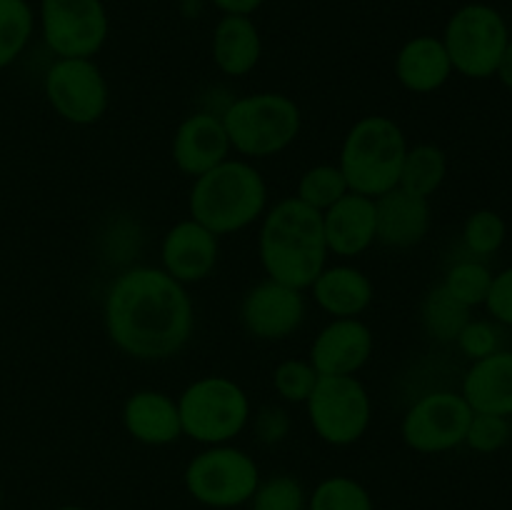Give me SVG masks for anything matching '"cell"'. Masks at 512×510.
<instances>
[{
	"instance_id": "obj_1",
	"label": "cell",
	"mask_w": 512,
	"mask_h": 510,
	"mask_svg": "<svg viewBox=\"0 0 512 510\" xmlns=\"http://www.w3.org/2000/svg\"><path fill=\"white\" fill-rule=\"evenodd\" d=\"M110 343L128 358L158 363L188 345L195 325L193 300L163 268L135 265L110 283L103 303Z\"/></svg>"
},
{
	"instance_id": "obj_2",
	"label": "cell",
	"mask_w": 512,
	"mask_h": 510,
	"mask_svg": "<svg viewBox=\"0 0 512 510\" xmlns=\"http://www.w3.org/2000/svg\"><path fill=\"white\" fill-rule=\"evenodd\" d=\"M258 255L270 280L308 290L328 265L323 213L295 195L278 200L260 223Z\"/></svg>"
},
{
	"instance_id": "obj_3",
	"label": "cell",
	"mask_w": 512,
	"mask_h": 510,
	"mask_svg": "<svg viewBox=\"0 0 512 510\" xmlns=\"http://www.w3.org/2000/svg\"><path fill=\"white\" fill-rule=\"evenodd\" d=\"M193 180L188 195L190 218L218 238L240 233L265 215L268 185L248 160L228 158Z\"/></svg>"
},
{
	"instance_id": "obj_4",
	"label": "cell",
	"mask_w": 512,
	"mask_h": 510,
	"mask_svg": "<svg viewBox=\"0 0 512 510\" xmlns=\"http://www.w3.org/2000/svg\"><path fill=\"white\" fill-rule=\"evenodd\" d=\"M408 140L403 128L388 115H363L350 125L340 148L338 168L350 190L368 198L398 188Z\"/></svg>"
},
{
	"instance_id": "obj_5",
	"label": "cell",
	"mask_w": 512,
	"mask_h": 510,
	"mask_svg": "<svg viewBox=\"0 0 512 510\" xmlns=\"http://www.w3.org/2000/svg\"><path fill=\"white\" fill-rule=\"evenodd\" d=\"M230 148L248 160L273 158L298 140L303 113L283 93H253L235 98L220 113Z\"/></svg>"
},
{
	"instance_id": "obj_6",
	"label": "cell",
	"mask_w": 512,
	"mask_h": 510,
	"mask_svg": "<svg viewBox=\"0 0 512 510\" xmlns=\"http://www.w3.org/2000/svg\"><path fill=\"white\" fill-rule=\"evenodd\" d=\"M183 435L200 445H223L238 438L250 423V398L243 385L225 375L193 380L178 395Z\"/></svg>"
},
{
	"instance_id": "obj_7",
	"label": "cell",
	"mask_w": 512,
	"mask_h": 510,
	"mask_svg": "<svg viewBox=\"0 0 512 510\" xmlns=\"http://www.w3.org/2000/svg\"><path fill=\"white\" fill-rule=\"evenodd\" d=\"M440 40L448 50L455 73L470 80H485L498 73L510 30L498 8L468 3L450 15Z\"/></svg>"
},
{
	"instance_id": "obj_8",
	"label": "cell",
	"mask_w": 512,
	"mask_h": 510,
	"mask_svg": "<svg viewBox=\"0 0 512 510\" xmlns=\"http://www.w3.org/2000/svg\"><path fill=\"white\" fill-rule=\"evenodd\" d=\"M183 483L195 503L230 510L253 498L260 483V470L253 455L235 445H205L185 468Z\"/></svg>"
},
{
	"instance_id": "obj_9",
	"label": "cell",
	"mask_w": 512,
	"mask_h": 510,
	"mask_svg": "<svg viewBox=\"0 0 512 510\" xmlns=\"http://www.w3.org/2000/svg\"><path fill=\"white\" fill-rule=\"evenodd\" d=\"M305 408L315 435L335 448L358 443L373 420V400L355 375H320Z\"/></svg>"
},
{
	"instance_id": "obj_10",
	"label": "cell",
	"mask_w": 512,
	"mask_h": 510,
	"mask_svg": "<svg viewBox=\"0 0 512 510\" xmlns=\"http://www.w3.org/2000/svg\"><path fill=\"white\" fill-rule=\"evenodd\" d=\"M45 100L70 125H93L105 115L110 88L93 58H55L43 78Z\"/></svg>"
},
{
	"instance_id": "obj_11",
	"label": "cell",
	"mask_w": 512,
	"mask_h": 510,
	"mask_svg": "<svg viewBox=\"0 0 512 510\" xmlns=\"http://www.w3.org/2000/svg\"><path fill=\"white\" fill-rule=\"evenodd\" d=\"M40 33L58 58H93L108 40L103 0H40Z\"/></svg>"
},
{
	"instance_id": "obj_12",
	"label": "cell",
	"mask_w": 512,
	"mask_h": 510,
	"mask_svg": "<svg viewBox=\"0 0 512 510\" xmlns=\"http://www.w3.org/2000/svg\"><path fill=\"white\" fill-rule=\"evenodd\" d=\"M473 408L455 390H433L415 400L403 415L400 435L415 453L438 455L465 443Z\"/></svg>"
},
{
	"instance_id": "obj_13",
	"label": "cell",
	"mask_w": 512,
	"mask_h": 510,
	"mask_svg": "<svg viewBox=\"0 0 512 510\" xmlns=\"http://www.w3.org/2000/svg\"><path fill=\"white\" fill-rule=\"evenodd\" d=\"M308 305H305L303 290L290 288L278 280H260L240 303V323L248 335L268 343L290 338L303 325Z\"/></svg>"
},
{
	"instance_id": "obj_14",
	"label": "cell",
	"mask_w": 512,
	"mask_h": 510,
	"mask_svg": "<svg viewBox=\"0 0 512 510\" xmlns=\"http://www.w3.org/2000/svg\"><path fill=\"white\" fill-rule=\"evenodd\" d=\"M218 235L210 233L198 220L185 218L175 223L160 243L163 270L183 285L200 283L218 265Z\"/></svg>"
},
{
	"instance_id": "obj_15",
	"label": "cell",
	"mask_w": 512,
	"mask_h": 510,
	"mask_svg": "<svg viewBox=\"0 0 512 510\" xmlns=\"http://www.w3.org/2000/svg\"><path fill=\"white\" fill-rule=\"evenodd\" d=\"M373 330L360 318H333L310 345L318 375H355L373 355Z\"/></svg>"
},
{
	"instance_id": "obj_16",
	"label": "cell",
	"mask_w": 512,
	"mask_h": 510,
	"mask_svg": "<svg viewBox=\"0 0 512 510\" xmlns=\"http://www.w3.org/2000/svg\"><path fill=\"white\" fill-rule=\"evenodd\" d=\"M230 140L220 113L200 110L175 128L173 163L183 175L198 178L230 158Z\"/></svg>"
},
{
	"instance_id": "obj_17",
	"label": "cell",
	"mask_w": 512,
	"mask_h": 510,
	"mask_svg": "<svg viewBox=\"0 0 512 510\" xmlns=\"http://www.w3.org/2000/svg\"><path fill=\"white\" fill-rule=\"evenodd\" d=\"M433 225L428 198L393 188L375 198V240L388 248H415L423 243Z\"/></svg>"
},
{
	"instance_id": "obj_18",
	"label": "cell",
	"mask_w": 512,
	"mask_h": 510,
	"mask_svg": "<svg viewBox=\"0 0 512 510\" xmlns=\"http://www.w3.org/2000/svg\"><path fill=\"white\" fill-rule=\"evenodd\" d=\"M123 425L135 443L150 448L173 445L183 438L178 400L163 390H135L123 405Z\"/></svg>"
},
{
	"instance_id": "obj_19",
	"label": "cell",
	"mask_w": 512,
	"mask_h": 510,
	"mask_svg": "<svg viewBox=\"0 0 512 510\" xmlns=\"http://www.w3.org/2000/svg\"><path fill=\"white\" fill-rule=\"evenodd\" d=\"M323 233L328 253L340 258L363 255L375 243V198L350 190L323 210Z\"/></svg>"
},
{
	"instance_id": "obj_20",
	"label": "cell",
	"mask_w": 512,
	"mask_h": 510,
	"mask_svg": "<svg viewBox=\"0 0 512 510\" xmlns=\"http://www.w3.org/2000/svg\"><path fill=\"white\" fill-rule=\"evenodd\" d=\"M473 413L512 415V350H495L493 355L473 360L460 390Z\"/></svg>"
},
{
	"instance_id": "obj_21",
	"label": "cell",
	"mask_w": 512,
	"mask_h": 510,
	"mask_svg": "<svg viewBox=\"0 0 512 510\" xmlns=\"http://www.w3.org/2000/svg\"><path fill=\"white\" fill-rule=\"evenodd\" d=\"M453 73L448 50L435 35H415L395 55V78L410 93H435Z\"/></svg>"
},
{
	"instance_id": "obj_22",
	"label": "cell",
	"mask_w": 512,
	"mask_h": 510,
	"mask_svg": "<svg viewBox=\"0 0 512 510\" xmlns=\"http://www.w3.org/2000/svg\"><path fill=\"white\" fill-rule=\"evenodd\" d=\"M308 290L330 318H360L373 303V283L355 265H325Z\"/></svg>"
},
{
	"instance_id": "obj_23",
	"label": "cell",
	"mask_w": 512,
	"mask_h": 510,
	"mask_svg": "<svg viewBox=\"0 0 512 510\" xmlns=\"http://www.w3.org/2000/svg\"><path fill=\"white\" fill-rule=\"evenodd\" d=\"M213 63L230 78L253 73L263 55L258 25L250 15H223L213 30Z\"/></svg>"
},
{
	"instance_id": "obj_24",
	"label": "cell",
	"mask_w": 512,
	"mask_h": 510,
	"mask_svg": "<svg viewBox=\"0 0 512 510\" xmlns=\"http://www.w3.org/2000/svg\"><path fill=\"white\" fill-rule=\"evenodd\" d=\"M445 175H448V155H445L440 145H408L398 188L430 200V195L438 193L440 185L445 183Z\"/></svg>"
},
{
	"instance_id": "obj_25",
	"label": "cell",
	"mask_w": 512,
	"mask_h": 510,
	"mask_svg": "<svg viewBox=\"0 0 512 510\" xmlns=\"http://www.w3.org/2000/svg\"><path fill=\"white\" fill-rule=\"evenodd\" d=\"M420 320L425 333L438 343H455L460 330L470 323V308L455 300L445 285H435L420 303Z\"/></svg>"
},
{
	"instance_id": "obj_26",
	"label": "cell",
	"mask_w": 512,
	"mask_h": 510,
	"mask_svg": "<svg viewBox=\"0 0 512 510\" xmlns=\"http://www.w3.org/2000/svg\"><path fill=\"white\" fill-rule=\"evenodd\" d=\"M35 33V13L28 0H0V70L13 65Z\"/></svg>"
},
{
	"instance_id": "obj_27",
	"label": "cell",
	"mask_w": 512,
	"mask_h": 510,
	"mask_svg": "<svg viewBox=\"0 0 512 510\" xmlns=\"http://www.w3.org/2000/svg\"><path fill=\"white\" fill-rule=\"evenodd\" d=\"M350 193V185L345 180L343 170L338 168V163H320L313 168L305 170L298 180V190H295V198L303 200L305 205L315 210H328L330 205L338 203L343 195Z\"/></svg>"
},
{
	"instance_id": "obj_28",
	"label": "cell",
	"mask_w": 512,
	"mask_h": 510,
	"mask_svg": "<svg viewBox=\"0 0 512 510\" xmlns=\"http://www.w3.org/2000/svg\"><path fill=\"white\" fill-rule=\"evenodd\" d=\"M308 510H375L368 488L350 475H330L308 495Z\"/></svg>"
},
{
	"instance_id": "obj_29",
	"label": "cell",
	"mask_w": 512,
	"mask_h": 510,
	"mask_svg": "<svg viewBox=\"0 0 512 510\" xmlns=\"http://www.w3.org/2000/svg\"><path fill=\"white\" fill-rule=\"evenodd\" d=\"M490 283H493V273L485 268L478 260H460L445 275L443 285L455 300H460L463 305H468L470 310L485 305L488 298Z\"/></svg>"
},
{
	"instance_id": "obj_30",
	"label": "cell",
	"mask_w": 512,
	"mask_h": 510,
	"mask_svg": "<svg viewBox=\"0 0 512 510\" xmlns=\"http://www.w3.org/2000/svg\"><path fill=\"white\" fill-rule=\"evenodd\" d=\"M248 503L250 510H308V493L298 478L283 473L260 480Z\"/></svg>"
},
{
	"instance_id": "obj_31",
	"label": "cell",
	"mask_w": 512,
	"mask_h": 510,
	"mask_svg": "<svg viewBox=\"0 0 512 510\" xmlns=\"http://www.w3.org/2000/svg\"><path fill=\"white\" fill-rule=\"evenodd\" d=\"M505 238H508V225L495 210H473L465 220L463 240L473 255H495L505 245Z\"/></svg>"
},
{
	"instance_id": "obj_32",
	"label": "cell",
	"mask_w": 512,
	"mask_h": 510,
	"mask_svg": "<svg viewBox=\"0 0 512 510\" xmlns=\"http://www.w3.org/2000/svg\"><path fill=\"white\" fill-rule=\"evenodd\" d=\"M318 378H320L318 370L313 368L310 360L290 358V360H283V363L275 368L273 388L285 403L305 405V400H308L310 393H313Z\"/></svg>"
},
{
	"instance_id": "obj_33",
	"label": "cell",
	"mask_w": 512,
	"mask_h": 510,
	"mask_svg": "<svg viewBox=\"0 0 512 510\" xmlns=\"http://www.w3.org/2000/svg\"><path fill=\"white\" fill-rule=\"evenodd\" d=\"M510 440V420L503 415H488V413H473L465 433V445L475 453H498L505 443Z\"/></svg>"
},
{
	"instance_id": "obj_34",
	"label": "cell",
	"mask_w": 512,
	"mask_h": 510,
	"mask_svg": "<svg viewBox=\"0 0 512 510\" xmlns=\"http://www.w3.org/2000/svg\"><path fill=\"white\" fill-rule=\"evenodd\" d=\"M458 348L468 355L470 360H480L485 355H493L495 350H500V333L493 323L488 320H473L460 330L458 335Z\"/></svg>"
},
{
	"instance_id": "obj_35",
	"label": "cell",
	"mask_w": 512,
	"mask_h": 510,
	"mask_svg": "<svg viewBox=\"0 0 512 510\" xmlns=\"http://www.w3.org/2000/svg\"><path fill=\"white\" fill-rule=\"evenodd\" d=\"M485 308H488V313L498 323L512 328V265L500 270V273H493V283H490L488 298H485Z\"/></svg>"
},
{
	"instance_id": "obj_36",
	"label": "cell",
	"mask_w": 512,
	"mask_h": 510,
	"mask_svg": "<svg viewBox=\"0 0 512 510\" xmlns=\"http://www.w3.org/2000/svg\"><path fill=\"white\" fill-rule=\"evenodd\" d=\"M290 430V415L288 410L280 408V405H265L255 415V435H258L263 443L275 445L288 435Z\"/></svg>"
},
{
	"instance_id": "obj_37",
	"label": "cell",
	"mask_w": 512,
	"mask_h": 510,
	"mask_svg": "<svg viewBox=\"0 0 512 510\" xmlns=\"http://www.w3.org/2000/svg\"><path fill=\"white\" fill-rule=\"evenodd\" d=\"M223 15H253L265 0H210Z\"/></svg>"
},
{
	"instance_id": "obj_38",
	"label": "cell",
	"mask_w": 512,
	"mask_h": 510,
	"mask_svg": "<svg viewBox=\"0 0 512 510\" xmlns=\"http://www.w3.org/2000/svg\"><path fill=\"white\" fill-rule=\"evenodd\" d=\"M500 78V83L505 85V88L512 90V35L508 40V48H505L503 58H500V65H498V73H495Z\"/></svg>"
},
{
	"instance_id": "obj_39",
	"label": "cell",
	"mask_w": 512,
	"mask_h": 510,
	"mask_svg": "<svg viewBox=\"0 0 512 510\" xmlns=\"http://www.w3.org/2000/svg\"><path fill=\"white\" fill-rule=\"evenodd\" d=\"M58 510H88V508H80V505H63V508Z\"/></svg>"
},
{
	"instance_id": "obj_40",
	"label": "cell",
	"mask_w": 512,
	"mask_h": 510,
	"mask_svg": "<svg viewBox=\"0 0 512 510\" xmlns=\"http://www.w3.org/2000/svg\"><path fill=\"white\" fill-rule=\"evenodd\" d=\"M0 505H3V485H0Z\"/></svg>"
}]
</instances>
